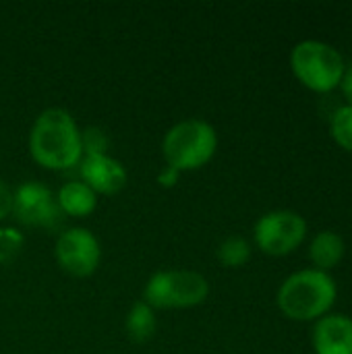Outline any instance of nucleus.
Masks as SVG:
<instances>
[{"mask_svg": "<svg viewBox=\"0 0 352 354\" xmlns=\"http://www.w3.org/2000/svg\"><path fill=\"white\" fill-rule=\"evenodd\" d=\"M336 299V284L322 270H303L288 276L278 290V307L290 319H315L324 315Z\"/></svg>", "mask_w": 352, "mask_h": 354, "instance_id": "f03ea898", "label": "nucleus"}, {"mask_svg": "<svg viewBox=\"0 0 352 354\" xmlns=\"http://www.w3.org/2000/svg\"><path fill=\"white\" fill-rule=\"evenodd\" d=\"M56 203L71 218H87L98 207V195L83 180H71L58 189Z\"/></svg>", "mask_w": 352, "mask_h": 354, "instance_id": "9b49d317", "label": "nucleus"}, {"mask_svg": "<svg viewBox=\"0 0 352 354\" xmlns=\"http://www.w3.org/2000/svg\"><path fill=\"white\" fill-rule=\"evenodd\" d=\"M29 153L48 170H68L83 158L81 129L62 108L44 110L29 131Z\"/></svg>", "mask_w": 352, "mask_h": 354, "instance_id": "f257e3e1", "label": "nucleus"}, {"mask_svg": "<svg viewBox=\"0 0 352 354\" xmlns=\"http://www.w3.org/2000/svg\"><path fill=\"white\" fill-rule=\"evenodd\" d=\"M83 183L98 195H116L127 185L124 166L112 156H83L79 162Z\"/></svg>", "mask_w": 352, "mask_h": 354, "instance_id": "1a4fd4ad", "label": "nucleus"}, {"mask_svg": "<svg viewBox=\"0 0 352 354\" xmlns=\"http://www.w3.org/2000/svg\"><path fill=\"white\" fill-rule=\"evenodd\" d=\"M12 216L29 228L54 230L62 222V212L52 191L37 180H25L12 191Z\"/></svg>", "mask_w": 352, "mask_h": 354, "instance_id": "423d86ee", "label": "nucleus"}, {"mask_svg": "<svg viewBox=\"0 0 352 354\" xmlns=\"http://www.w3.org/2000/svg\"><path fill=\"white\" fill-rule=\"evenodd\" d=\"M332 135L344 149L352 151V106H342L336 110L332 118Z\"/></svg>", "mask_w": 352, "mask_h": 354, "instance_id": "2eb2a0df", "label": "nucleus"}, {"mask_svg": "<svg viewBox=\"0 0 352 354\" xmlns=\"http://www.w3.org/2000/svg\"><path fill=\"white\" fill-rule=\"evenodd\" d=\"M290 64L295 75L313 91H330L344 77L342 54L317 39H307L295 46L290 54Z\"/></svg>", "mask_w": 352, "mask_h": 354, "instance_id": "39448f33", "label": "nucleus"}, {"mask_svg": "<svg viewBox=\"0 0 352 354\" xmlns=\"http://www.w3.org/2000/svg\"><path fill=\"white\" fill-rule=\"evenodd\" d=\"M216 149L218 133L210 122L201 118H189L174 124L162 141V156L166 164L178 172L205 166L214 158Z\"/></svg>", "mask_w": 352, "mask_h": 354, "instance_id": "7ed1b4c3", "label": "nucleus"}, {"mask_svg": "<svg viewBox=\"0 0 352 354\" xmlns=\"http://www.w3.org/2000/svg\"><path fill=\"white\" fill-rule=\"evenodd\" d=\"M10 214H12V191L4 180H0V222Z\"/></svg>", "mask_w": 352, "mask_h": 354, "instance_id": "a211bd4d", "label": "nucleus"}, {"mask_svg": "<svg viewBox=\"0 0 352 354\" xmlns=\"http://www.w3.org/2000/svg\"><path fill=\"white\" fill-rule=\"evenodd\" d=\"M210 295L207 280L197 272H156L145 288L143 303L151 309H191Z\"/></svg>", "mask_w": 352, "mask_h": 354, "instance_id": "20e7f679", "label": "nucleus"}, {"mask_svg": "<svg viewBox=\"0 0 352 354\" xmlns=\"http://www.w3.org/2000/svg\"><path fill=\"white\" fill-rule=\"evenodd\" d=\"M313 346L317 354H352V319L344 315H328L313 330Z\"/></svg>", "mask_w": 352, "mask_h": 354, "instance_id": "9d476101", "label": "nucleus"}, {"mask_svg": "<svg viewBox=\"0 0 352 354\" xmlns=\"http://www.w3.org/2000/svg\"><path fill=\"white\" fill-rule=\"evenodd\" d=\"M81 149L83 156H106L110 149V139L100 127H87L81 131Z\"/></svg>", "mask_w": 352, "mask_h": 354, "instance_id": "dca6fc26", "label": "nucleus"}, {"mask_svg": "<svg viewBox=\"0 0 352 354\" xmlns=\"http://www.w3.org/2000/svg\"><path fill=\"white\" fill-rule=\"evenodd\" d=\"M216 257L224 268H241L251 257V245L243 236H228L220 243Z\"/></svg>", "mask_w": 352, "mask_h": 354, "instance_id": "4468645a", "label": "nucleus"}, {"mask_svg": "<svg viewBox=\"0 0 352 354\" xmlns=\"http://www.w3.org/2000/svg\"><path fill=\"white\" fill-rule=\"evenodd\" d=\"M54 255L66 274L75 278H87L98 270L102 249L98 239L87 228H68L58 236Z\"/></svg>", "mask_w": 352, "mask_h": 354, "instance_id": "6e6552de", "label": "nucleus"}, {"mask_svg": "<svg viewBox=\"0 0 352 354\" xmlns=\"http://www.w3.org/2000/svg\"><path fill=\"white\" fill-rule=\"evenodd\" d=\"M309 255H311L313 263L322 272H326V270L338 266V261L344 257V241L340 234H336L332 230L319 232L311 243Z\"/></svg>", "mask_w": 352, "mask_h": 354, "instance_id": "f8f14e48", "label": "nucleus"}, {"mask_svg": "<svg viewBox=\"0 0 352 354\" xmlns=\"http://www.w3.org/2000/svg\"><path fill=\"white\" fill-rule=\"evenodd\" d=\"M307 232L303 216L290 209H276L261 216L255 224V243L268 255H286L295 251Z\"/></svg>", "mask_w": 352, "mask_h": 354, "instance_id": "0eeeda50", "label": "nucleus"}, {"mask_svg": "<svg viewBox=\"0 0 352 354\" xmlns=\"http://www.w3.org/2000/svg\"><path fill=\"white\" fill-rule=\"evenodd\" d=\"M342 91H344V95H346V100L351 102L352 106V68L342 77Z\"/></svg>", "mask_w": 352, "mask_h": 354, "instance_id": "aec40b11", "label": "nucleus"}, {"mask_svg": "<svg viewBox=\"0 0 352 354\" xmlns=\"http://www.w3.org/2000/svg\"><path fill=\"white\" fill-rule=\"evenodd\" d=\"M23 243H25V239H23V234L19 230L0 228V263L10 266L19 257V253L23 249Z\"/></svg>", "mask_w": 352, "mask_h": 354, "instance_id": "f3484780", "label": "nucleus"}, {"mask_svg": "<svg viewBox=\"0 0 352 354\" xmlns=\"http://www.w3.org/2000/svg\"><path fill=\"white\" fill-rule=\"evenodd\" d=\"M178 178H180V172H178L176 168L168 166V164L158 172V183H160V187H164V189H172V187L178 183Z\"/></svg>", "mask_w": 352, "mask_h": 354, "instance_id": "6ab92c4d", "label": "nucleus"}, {"mask_svg": "<svg viewBox=\"0 0 352 354\" xmlns=\"http://www.w3.org/2000/svg\"><path fill=\"white\" fill-rule=\"evenodd\" d=\"M156 313L149 305H145L143 301L135 303L127 315V322H124V330H127V336L131 342L135 344H143L147 342L154 334H156Z\"/></svg>", "mask_w": 352, "mask_h": 354, "instance_id": "ddd939ff", "label": "nucleus"}]
</instances>
